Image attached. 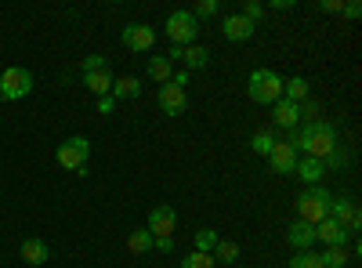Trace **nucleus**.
Instances as JSON below:
<instances>
[{"instance_id":"obj_1","label":"nucleus","mask_w":362,"mask_h":268,"mask_svg":"<svg viewBox=\"0 0 362 268\" xmlns=\"http://www.w3.org/2000/svg\"><path fill=\"white\" fill-rule=\"evenodd\" d=\"M286 145H293L297 153H305L312 160H326L337 148V127L329 120H315V124H300L290 131Z\"/></svg>"},{"instance_id":"obj_2","label":"nucleus","mask_w":362,"mask_h":268,"mask_svg":"<svg viewBox=\"0 0 362 268\" xmlns=\"http://www.w3.org/2000/svg\"><path fill=\"white\" fill-rule=\"evenodd\" d=\"M329 199H334V196H329L322 185H308L305 192H300L297 196V221H308V225H319L326 214H329Z\"/></svg>"},{"instance_id":"obj_3","label":"nucleus","mask_w":362,"mask_h":268,"mask_svg":"<svg viewBox=\"0 0 362 268\" xmlns=\"http://www.w3.org/2000/svg\"><path fill=\"white\" fill-rule=\"evenodd\" d=\"M250 98L257 105H276L283 98V76L279 73H272V69H254L250 73Z\"/></svg>"},{"instance_id":"obj_4","label":"nucleus","mask_w":362,"mask_h":268,"mask_svg":"<svg viewBox=\"0 0 362 268\" xmlns=\"http://www.w3.org/2000/svg\"><path fill=\"white\" fill-rule=\"evenodd\" d=\"M29 91H33V73L22 66H8L0 73V98L4 102H22Z\"/></svg>"},{"instance_id":"obj_5","label":"nucleus","mask_w":362,"mask_h":268,"mask_svg":"<svg viewBox=\"0 0 362 268\" xmlns=\"http://www.w3.org/2000/svg\"><path fill=\"white\" fill-rule=\"evenodd\" d=\"M196 33H199V22L192 18V11H170L167 15V40L174 47L196 44Z\"/></svg>"},{"instance_id":"obj_6","label":"nucleus","mask_w":362,"mask_h":268,"mask_svg":"<svg viewBox=\"0 0 362 268\" xmlns=\"http://www.w3.org/2000/svg\"><path fill=\"white\" fill-rule=\"evenodd\" d=\"M58 163L66 170H87V156H90V141L87 138H66L58 145Z\"/></svg>"},{"instance_id":"obj_7","label":"nucleus","mask_w":362,"mask_h":268,"mask_svg":"<svg viewBox=\"0 0 362 268\" xmlns=\"http://www.w3.org/2000/svg\"><path fill=\"white\" fill-rule=\"evenodd\" d=\"M326 218H334L337 225H344L348 232H358L362 228V218H358V206L348 199V196H334L329 199V214Z\"/></svg>"},{"instance_id":"obj_8","label":"nucleus","mask_w":362,"mask_h":268,"mask_svg":"<svg viewBox=\"0 0 362 268\" xmlns=\"http://www.w3.org/2000/svg\"><path fill=\"white\" fill-rule=\"evenodd\" d=\"M153 44H156V29L153 25H145V22H131V25H124V47L127 51H153Z\"/></svg>"},{"instance_id":"obj_9","label":"nucleus","mask_w":362,"mask_h":268,"mask_svg":"<svg viewBox=\"0 0 362 268\" xmlns=\"http://www.w3.org/2000/svg\"><path fill=\"white\" fill-rule=\"evenodd\" d=\"M156 105L167 112V116H181L189 109V95H185V87H177V83H163L160 87V95H156Z\"/></svg>"},{"instance_id":"obj_10","label":"nucleus","mask_w":362,"mask_h":268,"mask_svg":"<svg viewBox=\"0 0 362 268\" xmlns=\"http://www.w3.org/2000/svg\"><path fill=\"white\" fill-rule=\"evenodd\" d=\"M315 243H322V247H348L351 243V232L344 225H337L334 218H322L315 225Z\"/></svg>"},{"instance_id":"obj_11","label":"nucleus","mask_w":362,"mask_h":268,"mask_svg":"<svg viewBox=\"0 0 362 268\" xmlns=\"http://www.w3.org/2000/svg\"><path fill=\"white\" fill-rule=\"evenodd\" d=\"M254 22L250 18H243V15H225V22H221V33H225V40H232V44H247V40H254Z\"/></svg>"},{"instance_id":"obj_12","label":"nucleus","mask_w":362,"mask_h":268,"mask_svg":"<svg viewBox=\"0 0 362 268\" xmlns=\"http://www.w3.org/2000/svg\"><path fill=\"white\" fill-rule=\"evenodd\" d=\"M268 160V167L276 170V174H293V167H297V148L293 145H286V141H276V148H272V153L264 156Z\"/></svg>"},{"instance_id":"obj_13","label":"nucleus","mask_w":362,"mask_h":268,"mask_svg":"<svg viewBox=\"0 0 362 268\" xmlns=\"http://www.w3.org/2000/svg\"><path fill=\"white\" fill-rule=\"evenodd\" d=\"M177 228V211L174 206H153L148 211V232L153 235H170Z\"/></svg>"},{"instance_id":"obj_14","label":"nucleus","mask_w":362,"mask_h":268,"mask_svg":"<svg viewBox=\"0 0 362 268\" xmlns=\"http://www.w3.org/2000/svg\"><path fill=\"white\" fill-rule=\"evenodd\" d=\"M286 243H290L293 250H312V247H315V225L293 221V225L286 228Z\"/></svg>"},{"instance_id":"obj_15","label":"nucleus","mask_w":362,"mask_h":268,"mask_svg":"<svg viewBox=\"0 0 362 268\" xmlns=\"http://www.w3.org/2000/svg\"><path fill=\"white\" fill-rule=\"evenodd\" d=\"M272 124L283 127V131L300 127V112H297V105H293V102H286V98H279L276 105H272Z\"/></svg>"},{"instance_id":"obj_16","label":"nucleus","mask_w":362,"mask_h":268,"mask_svg":"<svg viewBox=\"0 0 362 268\" xmlns=\"http://www.w3.org/2000/svg\"><path fill=\"white\" fill-rule=\"evenodd\" d=\"M22 261L33 264V268H40V264L51 261V247H47L44 240H37V235H29V240H22Z\"/></svg>"},{"instance_id":"obj_17","label":"nucleus","mask_w":362,"mask_h":268,"mask_svg":"<svg viewBox=\"0 0 362 268\" xmlns=\"http://www.w3.org/2000/svg\"><path fill=\"white\" fill-rule=\"evenodd\" d=\"M293 174H297L300 182H305V185H322V177H326V167H322V160L300 156V160H297V167H293Z\"/></svg>"},{"instance_id":"obj_18","label":"nucleus","mask_w":362,"mask_h":268,"mask_svg":"<svg viewBox=\"0 0 362 268\" xmlns=\"http://www.w3.org/2000/svg\"><path fill=\"white\" fill-rule=\"evenodd\" d=\"M112 83H116V76H112L109 69H98V73H83V87H87V91H95L98 98L112 95Z\"/></svg>"},{"instance_id":"obj_19","label":"nucleus","mask_w":362,"mask_h":268,"mask_svg":"<svg viewBox=\"0 0 362 268\" xmlns=\"http://www.w3.org/2000/svg\"><path fill=\"white\" fill-rule=\"evenodd\" d=\"M283 98H286V102H293V105L308 102V98H312V83H308L305 76H290V80L283 83Z\"/></svg>"},{"instance_id":"obj_20","label":"nucleus","mask_w":362,"mask_h":268,"mask_svg":"<svg viewBox=\"0 0 362 268\" xmlns=\"http://www.w3.org/2000/svg\"><path fill=\"white\" fill-rule=\"evenodd\" d=\"M170 76H174V62L167 54H153V58H148V80L163 87V83H170Z\"/></svg>"},{"instance_id":"obj_21","label":"nucleus","mask_w":362,"mask_h":268,"mask_svg":"<svg viewBox=\"0 0 362 268\" xmlns=\"http://www.w3.org/2000/svg\"><path fill=\"white\" fill-rule=\"evenodd\" d=\"M177 58H185V66H189V69H206L210 51L199 47V44H189V47H177Z\"/></svg>"},{"instance_id":"obj_22","label":"nucleus","mask_w":362,"mask_h":268,"mask_svg":"<svg viewBox=\"0 0 362 268\" xmlns=\"http://www.w3.org/2000/svg\"><path fill=\"white\" fill-rule=\"evenodd\" d=\"M141 95V80L138 76H119L116 83H112V98L119 102V98H138Z\"/></svg>"},{"instance_id":"obj_23","label":"nucleus","mask_w":362,"mask_h":268,"mask_svg":"<svg viewBox=\"0 0 362 268\" xmlns=\"http://www.w3.org/2000/svg\"><path fill=\"white\" fill-rule=\"evenodd\" d=\"M153 240H156V235L148 228H138V232H131L127 247H131V254H148V250H153Z\"/></svg>"},{"instance_id":"obj_24","label":"nucleus","mask_w":362,"mask_h":268,"mask_svg":"<svg viewBox=\"0 0 362 268\" xmlns=\"http://www.w3.org/2000/svg\"><path fill=\"white\" fill-rule=\"evenodd\" d=\"M214 261H225V264H235L239 261V243H232V240H218V247H214V254H210Z\"/></svg>"},{"instance_id":"obj_25","label":"nucleus","mask_w":362,"mask_h":268,"mask_svg":"<svg viewBox=\"0 0 362 268\" xmlns=\"http://www.w3.org/2000/svg\"><path fill=\"white\" fill-rule=\"evenodd\" d=\"M319 261H322V268H344L348 264V250L344 247H326L319 254Z\"/></svg>"},{"instance_id":"obj_26","label":"nucleus","mask_w":362,"mask_h":268,"mask_svg":"<svg viewBox=\"0 0 362 268\" xmlns=\"http://www.w3.org/2000/svg\"><path fill=\"white\" fill-rule=\"evenodd\" d=\"M276 141H279L276 131H257V134L250 138V145H254V153H257V156H268L272 148H276Z\"/></svg>"},{"instance_id":"obj_27","label":"nucleus","mask_w":362,"mask_h":268,"mask_svg":"<svg viewBox=\"0 0 362 268\" xmlns=\"http://www.w3.org/2000/svg\"><path fill=\"white\" fill-rule=\"evenodd\" d=\"M218 240H221V235H218L214 228H199V232H196V250H199V254H214Z\"/></svg>"},{"instance_id":"obj_28","label":"nucleus","mask_w":362,"mask_h":268,"mask_svg":"<svg viewBox=\"0 0 362 268\" xmlns=\"http://www.w3.org/2000/svg\"><path fill=\"white\" fill-rule=\"evenodd\" d=\"M290 268H322V261H319L315 250H297V254L290 257Z\"/></svg>"},{"instance_id":"obj_29","label":"nucleus","mask_w":362,"mask_h":268,"mask_svg":"<svg viewBox=\"0 0 362 268\" xmlns=\"http://www.w3.org/2000/svg\"><path fill=\"white\" fill-rule=\"evenodd\" d=\"M218 261L214 257H210V254H199V250H192L185 261H181V268H214Z\"/></svg>"},{"instance_id":"obj_30","label":"nucleus","mask_w":362,"mask_h":268,"mask_svg":"<svg viewBox=\"0 0 362 268\" xmlns=\"http://www.w3.org/2000/svg\"><path fill=\"white\" fill-rule=\"evenodd\" d=\"M98 69H109L105 54H87L83 62H80V73H98Z\"/></svg>"},{"instance_id":"obj_31","label":"nucleus","mask_w":362,"mask_h":268,"mask_svg":"<svg viewBox=\"0 0 362 268\" xmlns=\"http://www.w3.org/2000/svg\"><path fill=\"white\" fill-rule=\"evenodd\" d=\"M297 112H300V120H305V124H315V120H319V102H315V98L300 102V105H297Z\"/></svg>"},{"instance_id":"obj_32","label":"nucleus","mask_w":362,"mask_h":268,"mask_svg":"<svg viewBox=\"0 0 362 268\" xmlns=\"http://www.w3.org/2000/svg\"><path fill=\"white\" fill-rule=\"evenodd\" d=\"M214 15H218V0H199L196 11H192L196 22H199V18H214Z\"/></svg>"},{"instance_id":"obj_33","label":"nucleus","mask_w":362,"mask_h":268,"mask_svg":"<svg viewBox=\"0 0 362 268\" xmlns=\"http://www.w3.org/2000/svg\"><path fill=\"white\" fill-rule=\"evenodd\" d=\"M239 15H243V18H250V22L257 25V18L264 15V8L257 4V0H247V4H243V11H239Z\"/></svg>"},{"instance_id":"obj_34","label":"nucleus","mask_w":362,"mask_h":268,"mask_svg":"<svg viewBox=\"0 0 362 268\" xmlns=\"http://www.w3.org/2000/svg\"><path fill=\"white\" fill-rule=\"evenodd\" d=\"M153 250L170 254V250H174V235H156V240H153Z\"/></svg>"},{"instance_id":"obj_35","label":"nucleus","mask_w":362,"mask_h":268,"mask_svg":"<svg viewBox=\"0 0 362 268\" xmlns=\"http://www.w3.org/2000/svg\"><path fill=\"white\" fill-rule=\"evenodd\" d=\"M112 109H116V98H112V95L98 98V112H102V116H112Z\"/></svg>"},{"instance_id":"obj_36","label":"nucleus","mask_w":362,"mask_h":268,"mask_svg":"<svg viewBox=\"0 0 362 268\" xmlns=\"http://www.w3.org/2000/svg\"><path fill=\"white\" fill-rule=\"evenodd\" d=\"M322 11H344V0H322Z\"/></svg>"},{"instance_id":"obj_37","label":"nucleus","mask_w":362,"mask_h":268,"mask_svg":"<svg viewBox=\"0 0 362 268\" xmlns=\"http://www.w3.org/2000/svg\"><path fill=\"white\" fill-rule=\"evenodd\" d=\"M268 8H272V11H290V8H293V0H272Z\"/></svg>"},{"instance_id":"obj_38","label":"nucleus","mask_w":362,"mask_h":268,"mask_svg":"<svg viewBox=\"0 0 362 268\" xmlns=\"http://www.w3.org/2000/svg\"><path fill=\"white\" fill-rule=\"evenodd\" d=\"M344 15L348 18H358L362 15V4H355V0H351V4H344Z\"/></svg>"}]
</instances>
